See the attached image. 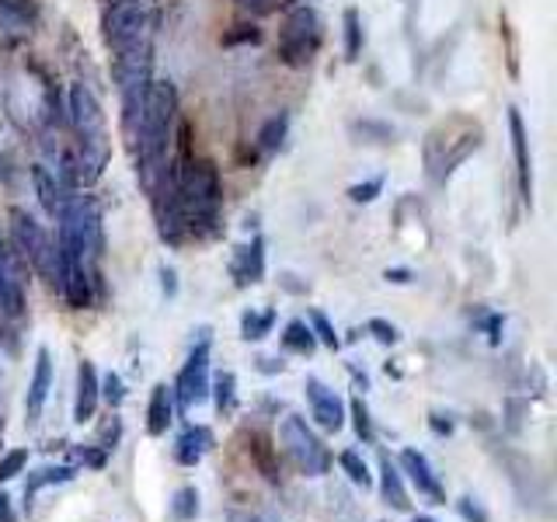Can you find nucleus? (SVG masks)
<instances>
[{"label": "nucleus", "mask_w": 557, "mask_h": 522, "mask_svg": "<svg viewBox=\"0 0 557 522\" xmlns=\"http://www.w3.org/2000/svg\"><path fill=\"white\" fill-rule=\"evenodd\" d=\"M66 115H70V129H74V153H66L63 167L57 171L70 188H91L112 161V139H109L104 109L87 84H70Z\"/></svg>", "instance_id": "1"}, {"label": "nucleus", "mask_w": 557, "mask_h": 522, "mask_svg": "<svg viewBox=\"0 0 557 522\" xmlns=\"http://www.w3.org/2000/svg\"><path fill=\"white\" fill-rule=\"evenodd\" d=\"M174 122H178V87L171 80H153L147 101H144V115H139V126L133 136V153H136V174L139 185L150 188L157 178V171L164 167L171 139H174Z\"/></svg>", "instance_id": "2"}, {"label": "nucleus", "mask_w": 557, "mask_h": 522, "mask_svg": "<svg viewBox=\"0 0 557 522\" xmlns=\"http://www.w3.org/2000/svg\"><path fill=\"white\" fill-rule=\"evenodd\" d=\"M178 199L188 226V240H213L220 234L223 209V182L220 167L209 157H188L178 161Z\"/></svg>", "instance_id": "3"}, {"label": "nucleus", "mask_w": 557, "mask_h": 522, "mask_svg": "<svg viewBox=\"0 0 557 522\" xmlns=\"http://www.w3.org/2000/svg\"><path fill=\"white\" fill-rule=\"evenodd\" d=\"M101 35L112 57L153 46V8L150 0H112L101 14Z\"/></svg>", "instance_id": "4"}, {"label": "nucleus", "mask_w": 557, "mask_h": 522, "mask_svg": "<svg viewBox=\"0 0 557 522\" xmlns=\"http://www.w3.org/2000/svg\"><path fill=\"white\" fill-rule=\"evenodd\" d=\"M11 240H14L17 258H22L28 269L39 272L49 286L60 283V248L46 234V226L32 213H25V209H11Z\"/></svg>", "instance_id": "5"}, {"label": "nucleus", "mask_w": 557, "mask_h": 522, "mask_svg": "<svg viewBox=\"0 0 557 522\" xmlns=\"http://www.w3.org/2000/svg\"><path fill=\"white\" fill-rule=\"evenodd\" d=\"M324 42V17L318 14V8L300 4L286 14L283 32H278V60L286 66H310L313 57L321 52Z\"/></svg>", "instance_id": "6"}, {"label": "nucleus", "mask_w": 557, "mask_h": 522, "mask_svg": "<svg viewBox=\"0 0 557 522\" xmlns=\"http://www.w3.org/2000/svg\"><path fill=\"white\" fill-rule=\"evenodd\" d=\"M283 446L289 452V460L296 463V470L307 477H324L335 457H331V449L321 443V435L307 425V418L300 414H289L283 422Z\"/></svg>", "instance_id": "7"}, {"label": "nucleus", "mask_w": 557, "mask_h": 522, "mask_svg": "<svg viewBox=\"0 0 557 522\" xmlns=\"http://www.w3.org/2000/svg\"><path fill=\"white\" fill-rule=\"evenodd\" d=\"M57 248H60V283L57 286L63 293V300L74 310L91 307L95 289H98V269H91L74 248H66L60 240H57Z\"/></svg>", "instance_id": "8"}, {"label": "nucleus", "mask_w": 557, "mask_h": 522, "mask_svg": "<svg viewBox=\"0 0 557 522\" xmlns=\"http://www.w3.org/2000/svg\"><path fill=\"white\" fill-rule=\"evenodd\" d=\"M209 383H213V376H209V338H202L196 348H191L188 362L182 365L178 380H174V400L182 405V411L188 408H199L209 400Z\"/></svg>", "instance_id": "9"}, {"label": "nucleus", "mask_w": 557, "mask_h": 522, "mask_svg": "<svg viewBox=\"0 0 557 522\" xmlns=\"http://www.w3.org/2000/svg\"><path fill=\"white\" fill-rule=\"evenodd\" d=\"M25 318V278L17 254L8 248L0 234V321H22Z\"/></svg>", "instance_id": "10"}, {"label": "nucleus", "mask_w": 557, "mask_h": 522, "mask_svg": "<svg viewBox=\"0 0 557 522\" xmlns=\"http://www.w3.org/2000/svg\"><path fill=\"white\" fill-rule=\"evenodd\" d=\"M509 136H512V157H516V182H519V199L527 209H533V157H530V133L522 112L509 109Z\"/></svg>", "instance_id": "11"}, {"label": "nucleus", "mask_w": 557, "mask_h": 522, "mask_svg": "<svg viewBox=\"0 0 557 522\" xmlns=\"http://www.w3.org/2000/svg\"><path fill=\"white\" fill-rule=\"evenodd\" d=\"M307 400H310V414L324 432H342L345 428V400L338 397V390H331L327 383H321L318 376H307L304 383Z\"/></svg>", "instance_id": "12"}, {"label": "nucleus", "mask_w": 557, "mask_h": 522, "mask_svg": "<svg viewBox=\"0 0 557 522\" xmlns=\"http://www.w3.org/2000/svg\"><path fill=\"white\" fill-rule=\"evenodd\" d=\"M400 474H408V481L418 487V495L432 498L435 505H446V487L440 481V474L432 470L429 457L418 449H400Z\"/></svg>", "instance_id": "13"}, {"label": "nucleus", "mask_w": 557, "mask_h": 522, "mask_svg": "<svg viewBox=\"0 0 557 522\" xmlns=\"http://www.w3.org/2000/svg\"><path fill=\"white\" fill-rule=\"evenodd\" d=\"M49 390H52V352L42 345L39 352H35V370H32L28 397H25V418H28V425H35L42 418Z\"/></svg>", "instance_id": "14"}, {"label": "nucleus", "mask_w": 557, "mask_h": 522, "mask_svg": "<svg viewBox=\"0 0 557 522\" xmlns=\"http://www.w3.org/2000/svg\"><path fill=\"white\" fill-rule=\"evenodd\" d=\"M231 275L237 278V286H255L265 278V240L251 237L248 244H240L231 261Z\"/></svg>", "instance_id": "15"}, {"label": "nucleus", "mask_w": 557, "mask_h": 522, "mask_svg": "<svg viewBox=\"0 0 557 522\" xmlns=\"http://www.w3.org/2000/svg\"><path fill=\"white\" fill-rule=\"evenodd\" d=\"M98 400H101V380H98V370L95 362H81L77 365V397H74V422L77 425H87L98 411Z\"/></svg>", "instance_id": "16"}, {"label": "nucleus", "mask_w": 557, "mask_h": 522, "mask_svg": "<svg viewBox=\"0 0 557 522\" xmlns=\"http://www.w3.org/2000/svg\"><path fill=\"white\" fill-rule=\"evenodd\" d=\"M32 182H35V191H39V202H42V209L46 213L57 220L60 216V209H63V202L70 199V188L63 178H60V171H49L46 164H35L32 167Z\"/></svg>", "instance_id": "17"}, {"label": "nucleus", "mask_w": 557, "mask_h": 522, "mask_svg": "<svg viewBox=\"0 0 557 522\" xmlns=\"http://www.w3.org/2000/svg\"><path fill=\"white\" fill-rule=\"evenodd\" d=\"M216 446V435L213 428H206V425H191L185 428L178 439H174V460H178L182 467H196L202 463V457L209 449Z\"/></svg>", "instance_id": "18"}, {"label": "nucleus", "mask_w": 557, "mask_h": 522, "mask_svg": "<svg viewBox=\"0 0 557 522\" xmlns=\"http://www.w3.org/2000/svg\"><path fill=\"white\" fill-rule=\"evenodd\" d=\"M380 495L397 512H408L411 509L408 487H405V474H400V467L391 457H380Z\"/></svg>", "instance_id": "19"}, {"label": "nucleus", "mask_w": 557, "mask_h": 522, "mask_svg": "<svg viewBox=\"0 0 557 522\" xmlns=\"http://www.w3.org/2000/svg\"><path fill=\"white\" fill-rule=\"evenodd\" d=\"M171 422H174V390L168 387V383H153L150 405H147V432L164 435Z\"/></svg>", "instance_id": "20"}, {"label": "nucleus", "mask_w": 557, "mask_h": 522, "mask_svg": "<svg viewBox=\"0 0 557 522\" xmlns=\"http://www.w3.org/2000/svg\"><path fill=\"white\" fill-rule=\"evenodd\" d=\"M286 136H289V112H278V115H272V119L265 122V126L258 129V136H255L258 157H275L278 150H283Z\"/></svg>", "instance_id": "21"}, {"label": "nucleus", "mask_w": 557, "mask_h": 522, "mask_svg": "<svg viewBox=\"0 0 557 522\" xmlns=\"http://www.w3.org/2000/svg\"><path fill=\"white\" fill-rule=\"evenodd\" d=\"M39 17L35 0H0V28L4 32H28Z\"/></svg>", "instance_id": "22"}, {"label": "nucleus", "mask_w": 557, "mask_h": 522, "mask_svg": "<svg viewBox=\"0 0 557 522\" xmlns=\"http://www.w3.org/2000/svg\"><path fill=\"white\" fill-rule=\"evenodd\" d=\"M74 477H77V467L74 463H66V467H42V470H35V474L28 477L25 498L32 501L35 495L42 492V487H49V484H70Z\"/></svg>", "instance_id": "23"}, {"label": "nucleus", "mask_w": 557, "mask_h": 522, "mask_svg": "<svg viewBox=\"0 0 557 522\" xmlns=\"http://www.w3.org/2000/svg\"><path fill=\"white\" fill-rule=\"evenodd\" d=\"M283 348L293 356H313V348H318V338H313V331L307 321H289L283 327Z\"/></svg>", "instance_id": "24"}, {"label": "nucleus", "mask_w": 557, "mask_h": 522, "mask_svg": "<svg viewBox=\"0 0 557 522\" xmlns=\"http://www.w3.org/2000/svg\"><path fill=\"white\" fill-rule=\"evenodd\" d=\"M342 28H345V60L356 63L362 57V42H366V32H362V14L356 8H345L342 14Z\"/></svg>", "instance_id": "25"}, {"label": "nucleus", "mask_w": 557, "mask_h": 522, "mask_svg": "<svg viewBox=\"0 0 557 522\" xmlns=\"http://www.w3.org/2000/svg\"><path fill=\"white\" fill-rule=\"evenodd\" d=\"M272 327H275V310H248L240 318V338L244 341H261V338H269L272 335Z\"/></svg>", "instance_id": "26"}, {"label": "nucleus", "mask_w": 557, "mask_h": 522, "mask_svg": "<svg viewBox=\"0 0 557 522\" xmlns=\"http://www.w3.org/2000/svg\"><path fill=\"white\" fill-rule=\"evenodd\" d=\"M209 394L216 397V411L220 414H231L237 408V376L231 370L216 373V380L209 383Z\"/></svg>", "instance_id": "27"}, {"label": "nucleus", "mask_w": 557, "mask_h": 522, "mask_svg": "<svg viewBox=\"0 0 557 522\" xmlns=\"http://www.w3.org/2000/svg\"><path fill=\"white\" fill-rule=\"evenodd\" d=\"M199 515V492L196 487H178V492H174V498H171V519L174 522H191Z\"/></svg>", "instance_id": "28"}, {"label": "nucleus", "mask_w": 557, "mask_h": 522, "mask_svg": "<svg viewBox=\"0 0 557 522\" xmlns=\"http://www.w3.org/2000/svg\"><path fill=\"white\" fill-rule=\"evenodd\" d=\"M251 457L258 463V470L265 474L269 481H278V463H275V449L269 446L265 435H251Z\"/></svg>", "instance_id": "29"}, {"label": "nucleus", "mask_w": 557, "mask_h": 522, "mask_svg": "<svg viewBox=\"0 0 557 522\" xmlns=\"http://www.w3.org/2000/svg\"><path fill=\"white\" fill-rule=\"evenodd\" d=\"M342 470L348 474V481L359 484V487H373V474H370V467H366V460L359 457L356 449H345L342 457H338Z\"/></svg>", "instance_id": "30"}, {"label": "nucleus", "mask_w": 557, "mask_h": 522, "mask_svg": "<svg viewBox=\"0 0 557 522\" xmlns=\"http://www.w3.org/2000/svg\"><path fill=\"white\" fill-rule=\"evenodd\" d=\"M352 133H359L366 144H391L394 139V129L387 126V122H373V119L352 122Z\"/></svg>", "instance_id": "31"}, {"label": "nucleus", "mask_w": 557, "mask_h": 522, "mask_svg": "<svg viewBox=\"0 0 557 522\" xmlns=\"http://www.w3.org/2000/svg\"><path fill=\"white\" fill-rule=\"evenodd\" d=\"M310 331H313V338H318L321 345H327V348L342 345V338L335 335V324H331L327 313H321V310H310Z\"/></svg>", "instance_id": "32"}, {"label": "nucleus", "mask_w": 557, "mask_h": 522, "mask_svg": "<svg viewBox=\"0 0 557 522\" xmlns=\"http://www.w3.org/2000/svg\"><path fill=\"white\" fill-rule=\"evenodd\" d=\"M348 411H352V422H356V435H359V439H362V443H373V439H376V432H373V418H370V408H366V400L356 397V400H352V408H348Z\"/></svg>", "instance_id": "33"}, {"label": "nucleus", "mask_w": 557, "mask_h": 522, "mask_svg": "<svg viewBox=\"0 0 557 522\" xmlns=\"http://www.w3.org/2000/svg\"><path fill=\"white\" fill-rule=\"evenodd\" d=\"M25 467H28V449H11V452H4V457H0V484L14 481Z\"/></svg>", "instance_id": "34"}, {"label": "nucleus", "mask_w": 557, "mask_h": 522, "mask_svg": "<svg viewBox=\"0 0 557 522\" xmlns=\"http://www.w3.org/2000/svg\"><path fill=\"white\" fill-rule=\"evenodd\" d=\"M265 35L258 25H234L231 32H223V46H258Z\"/></svg>", "instance_id": "35"}, {"label": "nucleus", "mask_w": 557, "mask_h": 522, "mask_svg": "<svg viewBox=\"0 0 557 522\" xmlns=\"http://www.w3.org/2000/svg\"><path fill=\"white\" fill-rule=\"evenodd\" d=\"M101 397L109 400V408H112V411L122 408V400H126V383H122L119 373H109V376L101 380Z\"/></svg>", "instance_id": "36"}, {"label": "nucleus", "mask_w": 557, "mask_h": 522, "mask_svg": "<svg viewBox=\"0 0 557 522\" xmlns=\"http://www.w3.org/2000/svg\"><path fill=\"white\" fill-rule=\"evenodd\" d=\"M366 331L380 341V345H397L400 341V331H397V324H391V321H383V318H373V321H366Z\"/></svg>", "instance_id": "37"}, {"label": "nucleus", "mask_w": 557, "mask_h": 522, "mask_svg": "<svg viewBox=\"0 0 557 522\" xmlns=\"http://www.w3.org/2000/svg\"><path fill=\"white\" fill-rule=\"evenodd\" d=\"M380 191H383V178H370V182H359V185L348 188V199H352L356 206H366V202H373Z\"/></svg>", "instance_id": "38"}, {"label": "nucleus", "mask_w": 557, "mask_h": 522, "mask_svg": "<svg viewBox=\"0 0 557 522\" xmlns=\"http://www.w3.org/2000/svg\"><path fill=\"white\" fill-rule=\"evenodd\" d=\"M104 457H109V452H104L101 446L98 449L95 446H74V460L84 463V467H91V470H101L104 467Z\"/></svg>", "instance_id": "39"}, {"label": "nucleus", "mask_w": 557, "mask_h": 522, "mask_svg": "<svg viewBox=\"0 0 557 522\" xmlns=\"http://www.w3.org/2000/svg\"><path fill=\"white\" fill-rule=\"evenodd\" d=\"M119 435H122V422H119V418H112V422L101 425V443H95V446H101L104 452H109V449H115Z\"/></svg>", "instance_id": "40"}, {"label": "nucleus", "mask_w": 557, "mask_h": 522, "mask_svg": "<svg viewBox=\"0 0 557 522\" xmlns=\"http://www.w3.org/2000/svg\"><path fill=\"white\" fill-rule=\"evenodd\" d=\"M457 509H460V515H463L467 522H487V512L481 509V505H478L474 498H460V501H457Z\"/></svg>", "instance_id": "41"}, {"label": "nucleus", "mask_w": 557, "mask_h": 522, "mask_svg": "<svg viewBox=\"0 0 557 522\" xmlns=\"http://www.w3.org/2000/svg\"><path fill=\"white\" fill-rule=\"evenodd\" d=\"M383 278L394 283V286H408L411 283V269H387V272H383Z\"/></svg>", "instance_id": "42"}, {"label": "nucleus", "mask_w": 557, "mask_h": 522, "mask_svg": "<svg viewBox=\"0 0 557 522\" xmlns=\"http://www.w3.org/2000/svg\"><path fill=\"white\" fill-rule=\"evenodd\" d=\"M161 278H164V293H168V296L178 293V283H174L178 275H174V269H161Z\"/></svg>", "instance_id": "43"}, {"label": "nucleus", "mask_w": 557, "mask_h": 522, "mask_svg": "<svg viewBox=\"0 0 557 522\" xmlns=\"http://www.w3.org/2000/svg\"><path fill=\"white\" fill-rule=\"evenodd\" d=\"M0 522H14V509H11V498L0 492Z\"/></svg>", "instance_id": "44"}, {"label": "nucleus", "mask_w": 557, "mask_h": 522, "mask_svg": "<svg viewBox=\"0 0 557 522\" xmlns=\"http://www.w3.org/2000/svg\"><path fill=\"white\" fill-rule=\"evenodd\" d=\"M240 8H251V11H272L269 0H237Z\"/></svg>", "instance_id": "45"}, {"label": "nucleus", "mask_w": 557, "mask_h": 522, "mask_svg": "<svg viewBox=\"0 0 557 522\" xmlns=\"http://www.w3.org/2000/svg\"><path fill=\"white\" fill-rule=\"evenodd\" d=\"M231 522H258V519H251V515H231Z\"/></svg>", "instance_id": "46"}, {"label": "nucleus", "mask_w": 557, "mask_h": 522, "mask_svg": "<svg viewBox=\"0 0 557 522\" xmlns=\"http://www.w3.org/2000/svg\"><path fill=\"white\" fill-rule=\"evenodd\" d=\"M411 522H435V519H429V515H414Z\"/></svg>", "instance_id": "47"}]
</instances>
